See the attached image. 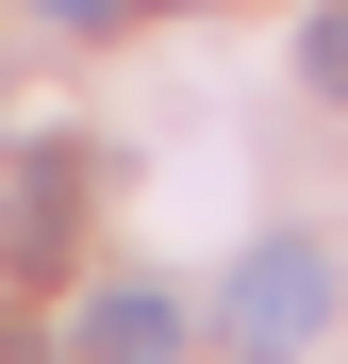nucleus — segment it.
Returning a JSON list of instances; mask_svg holds the SVG:
<instances>
[{
    "mask_svg": "<svg viewBox=\"0 0 348 364\" xmlns=\"http://www.w3.org/2000/svg\"><path fill=\"white\" fill-rule=\"evenodd\" d=\"M315 331H332V249H315V232H265V249H232V282H216V348L299 364Z\"/></svg>",
    "mask_w": 348,
    "mask_h": 364,
    "instance_id": "obj_1",
    "label": "nucleus"
},
{
    "mask_svg": "<svg viewBox=\"0 0 348 364\" xmlns=\"http://www.w3.org/2000/svg\"><path fill=\"white\" fill-rule=\"evenodd\" d=\"M67 232H83V149L50 133V149H17V199H0V265H17V282H50V265H67Z\"/></svg>",
    "mask_w": 348,
    "mask_h": 364,
    "instance_id": "obj_2",
    "label": "nucleus"
},
{
    "mask_svg": "<svg viewBox=\"0 0 348 364\" xmlns=\"http://www.w3.org/2000/svg\"><path fill=\"white\" fill-rule=\"evenodd\" d=\"M183 348V315H166L149 282H116V298H83V364H166Z\"/></svg>",
    "mask_w": 348,
    "mask_h": 364,
    "instance_id": "obj_3",
    "label": "nucleus"
},
{
    "mask_svg": "<svg viewBox=\"0 0 348 364\" xmlns=\"http://www.w3.org/2000/svg\"><path fill=\"white\" fill-rule=\"evenodd\" d=\"M299 67H315V83L348 100V0H332V17H315V50H299Z\"/></svg>",
    "mask_w": 348,
    "mask_h": 364,
    "instance_id": "obj_4",
    "label": "nucleus"
},
{
    "mask_svg": "<svg viewBox=\"0 0 348 364\" xmlns=\"http://www.w3.org/2000/svg\"><path fill=\"white\" fill-rule=\"evenodd\" d=\"M50 17H67V33H100V17H133V0H50Z\"/></svg>",
    "mask_w": 348,
    "mask_h": 364,
    "instance_id": "obj_5",
    "label": "nucleus"
}]
</instances>
